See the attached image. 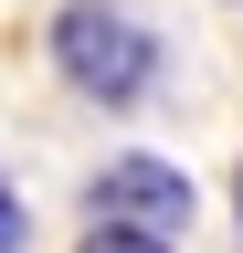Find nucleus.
<instances>
[{
  "label": "nucleus",
  "mask_w": 243,
  "mask_h": 253,
  "mask_svg": "<svg viewBox=\"0 0 243 253\" xmlns=\"http://www.w3.org/2000/svg\"><path fill=\"white\" fill-rule=\"evenodd\" d=\"M43 53H53V74H64L85 106H106V116H138L148 95H159V74H169V42L127 0H64L53 32H43Z\"/></svg>",
  "instance_id": "obj_1"
},
{
  "label": "nucleus",
  "mask_w": 243,
  "mask_h": 253,
  "mask_svg": "<svg viewBox=\"0 0 243 253\" xmlns=\"http://www.w3.org/2000/svg\"><path fill=\"white\" fill-rule=\"evenodd\" d=\"M85 221H116V232H159V243H180V232L201 221V190H191V169L159 158V148H116V158L85 169Z\"/></svg>",
  "instance_id": "obj_2"
},
{
  "label": "nucleus",
  "mask_w": 243,
  "mask_h": 253,
  "mask_svg": "<svg viewBox=\"0 0 243 253\" xmlns=\"http://www.w3.org/2000/svg\"><path fill=\"white\" fill-rule=\"evenodd\" d=\"M74 253H180V243H159V232H116V221H85Z\"/></svg>",
  "instance_id": "obj_3"
},
{
  "label": "nucleus",
  "mask_w": 243,
  "mask_h": 253,
  "mask_svg": "<svg viewBox=\"0 0 243 253\" xmlns=\"http://www.w3.org/2000/svg\"><path fill=\"white\" fill-rule=\"evenodd\" d=\"M0 253H32V211H21L11 179H0Z\"/></svg>",
  "instance_id": "obj_4"
},
{
  "label": "nucleus",
  "mask_w": 243,
  "mask_h": 253,
  "mask_svg": "<svg viewBox=\"0 0 243 253\" xmlns=\"http://www.w3.org/2000/svg\"><path fill=\"white\" fill-rule=\"evenodd\" d=\"M233 211H243V169H233Z\"/></svg>",
  "instance_id": "obj_5"
},
{
  "label": "nucleus",
  "mask_w": 243,
  "mask_h": 253,
  "mask_svg": "<svg viewBox=\"0 0 243 253\" xmlns=\"http://www.w3.org/2000/svg\"><path fill=\"white\" fill-rule=\"evenodd\" d=\"M233 11H243V0H233Z\"/></svg>",
  "instance_id": "obj_6"
}]
</instances>
